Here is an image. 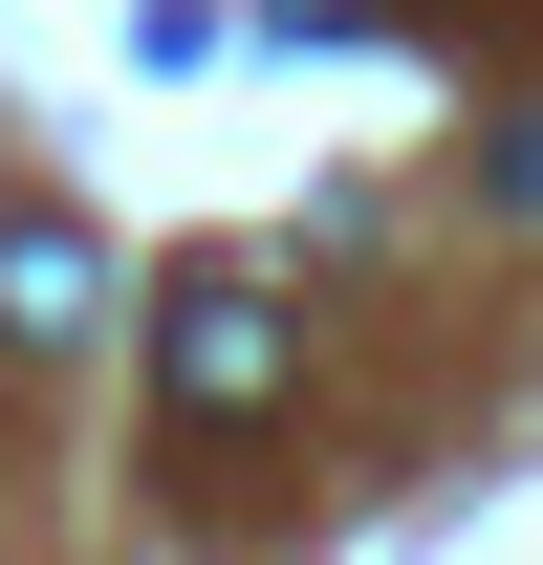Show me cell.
<instances>
[{"label":"cell","instance_id":"6da1fadb","mask_svg":"<svg viewBox=\"0 0 543 565\" xmlns=\"http://www.w3.org/2000/svg\"><path fill=\"white\" fill-rule=\"evenodd\" d=\"M152 370H174V414H262V392H283V370H305V349H283V305H262V282H174V327H152Z\"/></svg>","mask_w":543,"mask_h":565},{"label":"cell","instance_id":"7a4b0ae2","mask_svg":"<svg viewBox=\"0 0 543 565\" xmlns=\"http://www.w3.org/2000/svg\"><path fill=\"white\" fill-rule=\"evenodd\" d=\"M87 305H109V262H87L66 217H22L0 239V349H87Z\"/></svg>","mask_w":543,"mask_h":565}]
</instances>
